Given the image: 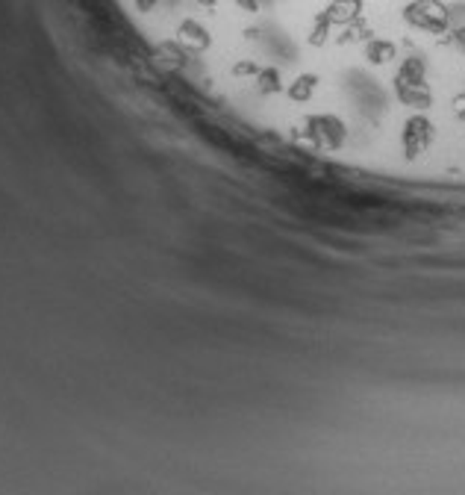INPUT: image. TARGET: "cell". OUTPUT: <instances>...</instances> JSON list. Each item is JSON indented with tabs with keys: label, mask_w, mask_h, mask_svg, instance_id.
<instances>
[{
	"label": "cell",
	"mask_w": 465,
	"mask_h": 495,
	"mask_svg": "<svg viewBox=\"0 0 465 495\" xmlns=\"http://www.w3.org/2000/svg\"><path fill=\"white\" fill-rule=\"evenodd\" d=\"M395 95L404 106L412 109H427L433 106V92L427 83H395Z\"/></svg>",
	"instance_id": "cell-4"
},
{
	"label": "cell",
	"mask_w": 465,
	"mask_h": 495,
	"mask_svg": "<svg viewBox=\"0 0 465 495\" xmlns=\"http://www.w3.org/2000/svg\"><path fill=\"white\" fill-rule=\"evenodd\" d=\"M309 130L312 139H316L318 147H327V151H339L345 142V124L336 116H316L309 118Z\"/></svg>",
	"instance_id": "cell-2"
},
{
	"label": "cell",
	"mask_w": 465,
	"mask_h": 495,
	"mask_svg": "<svg viewBox=\"0 0 465 495\" xmlns=\"http://www.w3.org/2000/svg\"><path fill=\"white\" fill-rule=\"evenodd\" d=\"M450 18H454V12L442 0H409L404 6V21L419 33L442 35L450 30Z\"/></svg>",
	"instance_id": "cell-1"
},
{
	"label": "cell",
	"mask_w": 465,
	"mask_h": 495,
	"mask_svg": "<svg viewBox=\"0 0 465 495\" xmlns=\"http://www.w3.org/2000/svg\"><path fill=\"white\" fill-rule=\"evenodd\" d=\"M433 142V121L424 116H412L404 124V151L409 157H419L421 151H427Z\"/></svg>",
	"instance_id": "cell-3"
},
{
	"label": "cell",
	"mask_w": 465,
	"mask_h": 495,
	"mask_svg": "<svg viewBox=\"0 0 465 495\" xmlns=\"http://www.w3.org/2000/svg\"><path fill=\"white\" fill-rule=\"evenodd\" d=\"M448 42L450 45H454L457 47V51L465 56V24H462V27H454V30H450V35H448Z\"/></svg>",
	"instance_id": "cell-10"
},
{
	"label": "cell",
	"mask_w": 465,
	"mask_h": 495,
	"mask_svg": "<svg viewBox=\"0 0 465 495\" xmlns=\"http://www.w3.org/2000/svg\"><path fill=\"white\" fill-rule=\"evenodd\" d=\"M259 89L262 92H280V71L278 68H266L259 71Z\"/></svg>",
	"instance_id": "cell-9"
},
{
	"label": "cell",
	"mask_w": 465,
	"mask_h": 495,
	"mask_svg": "<svg viewBox=\"0 0 465 495\" xmlns=\"http://www.w3.org/2000/svg\"><path fill=\"white\" fill-rule=\"evenodd\" d=\"M366 59L371 62V66H389V62L398 59V45L392 39H369L366 42Z\"/></svg>",
	"instance_id": "cell-6"
},
{
	"label": "cell",
	"mask_w": 465,
	"mask_h": 495,
	"mask_svg": "<svg viewBox=\"0 0 465 495\" xmlns=\"http://www.w3.org/2000/svg\"><path fill=\"white\" fill-rule=\"evenodd\" d=\"M395 83H427V62H424V56L412 54L407 59H400Z\"/></svg>",
	"instance_id": "cell-7"
},
{
	"label": "cell",
	"mask_w": 465,
	"mask_h": 495,
	"mask_svg": "<svg viewBox=\"0 0 465 495\" xmlns=\"http://www.w3.org/2000/svg\"><path fill=\"white\" fill-rule=\"evenodd\" d=\"M316 86H318L316 74H300V77L286 89V95L292 97L295 104H307V101H312V95H316Z\"/></svg>",
	"instance_id": "cell-8"
},
{
	"label": "cell",
	"mask_w": 465,
	"mask_h": 495,
	"mask_svg": "<svg viewBox=\"0 0 465 495\" xmlns=\"http://www.w3.org/2000/svg\"><path fill=\"white\" fill-rule=\"evenodd\" d=\"M362 9H366V4L362 0H330V6H327V18H330V24L336 27H350V24H357Z\"/></svg>",
	"instance_id": "cell-5"
},
{
	"label": "cell",
	"mask_w": 465,
	"mask_h": 495,
	"mask_svg": "<svg viewBox=\"0 0 465 495\" xmlns=\"http://www.w3.org/2000/svg\"><path fill=\"white\" fill-rule=\"evenodd\" d=\"M236 6H238V9H245L248 15H254V12H259V4H257V0H236Z\"/></svg>",
	"instance_id": "cell-11"
}]
</instances>
